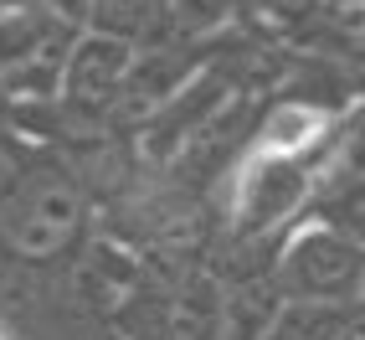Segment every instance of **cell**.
<instances>
[{"instance_id":"obj_1","label":"cell","mask_w":365,"mask_h":340,"mask_svg":"<svg viewBox=\"0 0 365 340\" xmlns=\"http://www.w3.org/2000/svg\"><path fill=\"white\" fill-rule=\"evenodd\" d=\"M329 186V160H267L237 155L227 170V222L237 237L288 232L314 211Z\"/></svg>"},{"instance_id":"obj_2","label":"cell","mask_w":365,"mask_h":340,"mask_svg":"<svg viewBox=\"0 0 365 340\" xmlns=\"http://www.w3.org/2000/svg\"><path fill=\"white\" fill-rule=\"evenodd\" d=\"M78 232H83L78 181L52 160L21 165L16 181L6 186V196H0V242L16 258L46 263V258H62L78 242Z\"/></svg>"},{"instance_id":"obj_3","label":"cell","mask_w":365,"mask_h":340,"mask_svg":"<svg viewBox=\"0 0 365 340\" xmlns=\"http://www.w3.org/2000/svg\"><path fill=\"white\" fill-rule=\"evenodd\" d=\"M273 284L283 304H314V309H339L345 314L365 294V248L324 227L319 216H304L288 227L273 258Z\"/></svg>"},{"instance_id":"obj_4","label":"cell","mask_w":365,"mask_h":340,"mask_svg":"<svg viewBox=\"0 0 365 340\" xmlns=\"http://www.w3.org/2000/svg\"><path fill=\"white\" fill-rule=\"evenodd\" d=\"M83 31L62 26L36 6L0 11V93L16 104H52L62 62Z\"/></svg>"},{"instance_id":"obj_5","label":"cell","mask_w":365,"mask_h":340,"mask_svg":"<svg viewBox=\"0 0 365 340\" xmlns=\"http://www.w3.org/2000/svg\"><path fill=\"white\" fill-rule=\"evenodd\" d=\"M134 46L129 41H113L98 31H83L72 41V52L62 62V78H57V109L78 124H108L118 119V104H124V88H129V72H134Z\"/></svg>"},{"instance_id":"obj_6","label":"cell","mask_w":365,"mask_h":340,"mask_svg":"<svg viewBox=\"0 0 365 340\" xmlns=\"http://www.w3.org/2000/svg\"><path fill=\"white\" fill-rule=\"evenodd\" d=\"M237 93L222 67H201L170 93V99L139 124V150L150 160H180L190 144H201L206 134H216V124L232 114Z\"/></svg>"},{"instance_id":"obj_7","label":"cell","mask_w":365,"mask_h":340,"mask_svg":"<svg viewBox=\"0 0 365 340\" xmlns=\"http://www.w3.org/2000/svg\"><path fill=\"white\" fill-rule=\"evenodd\" d=\"M339 134V114L314 99H278L262 114L242 155H267V160H329Z\"/></svg>"},{"instance_id":"obj_8","label":"cell","mask_w":365,"mask_h":340,"mask_svg":"<svg viewBox=\"0 0 365 340\" xmlns=\"http://www.w3.org/2000/svg\"><path fill=\"white\" fill-rule=\"evenodd\" d=\"M165 21H170V0H88V26L83 31L129 41L134 52H144V46L170 41Z\"/></svg>"},{"instance_id":"obj_9","label":"cell","mask_w":365,"mask_h":340,"mask_svg":"<svg viewBox=\"0 0 365 340\" xmlns=\"http://www.w3.org/2000/svg\"><path fill=\"white\" fill-rule=\"evenodd\" d=\"M247 6L252 0H170L165 31H170V41L201 46V41H216L222 31H232L247 16Z\"/></svg>"},{"instance_id":"obj_10","label":"cell","mask_w":365,"mask_h":340,"mask_svg":"<svg viewBox=\"0 0 365 340\" xmlns=\"http://www.w3.org/2000/svg\"><path fill=\"white\" fill-rule=\"evenodd\" d=\"M309 216H319L324 227H334L339 237H350L355 248H365V176L324 186V196L314 201Z\"/></svg>"},{"instance_id":"obj_11","label":"cell","mask_w":365,"mask_h":340,"mask_svg":"<svg viewBox=\"0 0 365 340\" xmlns=\"http://www.w3.org/2000/svg\"><path fill=\"white\" fill-rule=\"evenodd\" d=\"M31 6L46 11L52 21H62V26H72V31L88 26V0H31Z\"/></svg>"},{"instance_id":"obj_12","label":"cell","mask_w":365,"mask_h":340,"mask_svg":"<svg viewBox=\"0 0 365 340\" xmlns=\"http://www.w3.org/2000/svg\"><path fill=\"white\" fill-rule=\"evenodd\" d=\"M21 6H31V0H0V11H21Z\"/></svg>"},{"instance_id":"obj_13","label":"cell","mask_w":365,"mask_h":340,"mask_svg":"<svg viewBox=\"0 0 365 340\" xmlns=\"http://www.w3.org/2000/svg\"><path fill=\"white\" fill-rule=\"evenodd\" d=\"M0 340H16V335H11V330H6V320H0Z\"/></svg>"},{"instance_id":"obj_14","label":"cell","mask_w":365,"mask_h":340,"mask_svg":"<svg viewBox=\"0 0 365 340\" xmlns=\"http://www.w3.org/2000/svg\"><path fill=\"white\" fill-rule=\"evenodd\" d=\"M339 340H355V335H350V330H345V335H339Z\"/></svg>"}]
</instances>
